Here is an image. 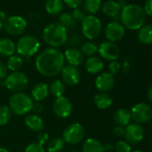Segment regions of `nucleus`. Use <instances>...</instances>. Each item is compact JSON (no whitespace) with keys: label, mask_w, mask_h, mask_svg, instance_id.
Returning a JSON list of instances; mask_svg holds the SVG:
<instances>
[{"label":"nucleus","mask_w":152,"mask_h":152,"mask_svg":"<svg viewBox=\"0 0 152 152\" xmlns=\"http://www.w3.org/2000/svg\"><path fill=\"white\" fill-rule=\"evenodd\" d=\"M0 152H10L7 148H3V147H0Z\"/></svg>","instance_id":"49"},{"label":"nucleus","mask_w":152,"mask_h":152,"mask_svg":"<svg viewBox=\"0 0 152 152\" xmlns=\"http://www.w3.org/2000/svg\"><path fill=\"white\" fill-rule=\"evenodd\" d=\"M52 109L57 117L67 118L72 113V104L68 98L62 96L56 98V99L53 101Z\"/></svg>","instance_id":"11"},{"label":"nucleus","mask_w":152,"mask_h":152,"mask_svg":"<svg viewBox=\"0 0 152 152\" xmlns=\"http://www.w3.org/2000/svg\"><path fill=\"white\" fill-rule=\"evenodd\" d=\"M16 51L15 43L8 38H3L0 39V55L2 56L9 57L15 55Z\"/></svg>","instance_id":"23"},{"label":"nucleus","mask_w":152,"mask_h":152,"mask_svg":"<svg viewBox=\"0 0 152 152\" xmlns=\"http://www.w3.org/2000/svg\"><path fill=\"white\" fill-rule=\"evenodd\" d=\"M115 85L114 75L108 72L99 73L95 80V86L99 91V92H108Z\"/></svg>","instance_id":"16"},{"label":"nucleus","mask_w":152,"mask_h":152,"mask_svg":"<svg viewBox=\"0 0 152 152\" xmlns=\"http://www.w3.org/2000/svg\"><path fill=\"white\" fill-rule=\"evenodd\" d=\"M102 31L101 21L95 15H87L82 22V31L89 39H97Z\"/></svg>","instance_id":"8"},{"label":"nucleus","mask_w":152,"mask_h":152,"mask_svg":"<svg viewBox=\"0 0 152 152\" xmlns=\"http://www.w3.org/2000/svg\"><path fill=\"white\" fill-rule=\"evenodd\" d=\"M124 137L125 141L129 144H137L140 142L144 137V129L141 124H129L124 128Z\"/></svg>","instance_id":"12"},{"label":"nucleus","mask_w":152,"mask_h":152,"mask_svg":"<svg viewBox=\"0 0 152 152\" xmlns=\"http://www.w3.org/2000/svg\"><path fill=\"white\" fill-rule=\"evenodd\" d=\"M6 64L8 70H10L11 72L20 71V69L23 67V58L19 55H13L8 57Z\"/></svg>","instance_id":"29"},{"label":"nucleus","mask_w":152,"mask_h":152,"mask_svg":"<svg viewBox=\"0 0 152 152\" xmlns=\"http://www.w3.org/2000/svg\"><path fill=\"white\" fill-rule=\"evenodd\" d=\"M8 75V68L7 64L0 61V81H4Z\"/></svg>","instance_id":"43"},{"label":"nucleus","mask_w":152,"mask_h":152,"mask_svg":"<svg viewBox=\"0 0 152 152\" xmlns=\"http://www.w3.org/2000/svg\"><path fill=\"white\" fill-rule=\"evenodd\" d=\"M115 149L116 152H131L132 151L131 145L125 140L117 141L115 146Z\"/></svg>","instance_id":"35"},{"label":"nucleus","mask_w":152,"mask_h":152,"mask_svg":"<svg viewBox=\"0 0 152 152\" xmlns=\"http://www.w3.org/2000/svg\"><path fill=\"white\" fill-rule=\"evenodd\" d=\"M29 22L33 26L38 25L41 22V15L37 12H31L29 14Z\"/></svg>","instance_id":"37"},{"label":"nucleus","mask_w":152,"mask_h":152,"mask_svg":"<svg viewBox=\"0 0 152 152\" xmlns=\"http://www.w3.org/2000/svg\"><path fill=\"white\" fill-rule=\"evenodd\" d=\"M114 120L118 126H127L132 120L131 113L125 108H119L114 114Z\"/></svg>","instance_id":"24"},{"label":"nucleus","mask_w":152,"mask_h":152,"mask_svg":"<svg viewBox=\"0 0 152 152\" xmlns=\"http://www.w3.org/2000/svg\"><path fill=\"white\" fill-rule=\"evenodd\" d=\"M49 94V87L45 83H36L31 91V97L34 101L41 102L48 98Z\"/></svg>","instance_id":"18"},{"label":"nucleus","mask_w":152,"mask_h":152,"mask_svg":"<svg viewBox=\"0 0 152 152\" xmlns=\"http://www.w3.org/2000/svg\"><path fill=\"white\" fill-rule=\"evenodd\" d=\"M124 27L119 22H111L105 29V35L107 39V41L114 43L121 40L124 38Z\"/></svg>","instance_id":"15"},{"label":"nucleus","mask_w":152,"mask_h":152,"mask_svg":"<svg viewBox=\"0 0 152 152\" xmlns=\"http://www.w3.org/2000/svg\"><path fill=\"white\" fill-rule=\"evenodd\" d=\"M113 134L116 137H122L124 134V128L122 126H115L113 129Z\"/></svg>","instance_id":"45"},{"label":"nucleus","mask_w":152,"mask_h":152,"mask_svg":"<svg viewBox=\"0 0 152 152\" xmlns=\"http://www.w3.org/2000/svg\"><path fill=\"white\" fill-rule=\"evenodd\" d=\"M98 52L101 58L107 60V61H116V59L119 57L120 55V49L119 47L110 41H104L99 46Z\"/></svg>","instance_id":"14"},{"label":"nucleus","mask_w":152,"mask_h":152,"mask_svg":"<svg viewBox=\"0 0 152 152\" xmlns=\"http://www.w3.org/2000/svg\"><path fill=\"white\" fill-rule=\"evenodd\" d=\"M12 117V112L7 106H0V126L9 123Z\"/></svg>","instance_id":"33"},{"label":"nucleus","mask_w":152,"mask_h":152,"mask_svg":"<svg viewBox=\"0 0 152 152\" xmlns=\"http://www.w3.org/2000/svg\"><path fill=\"white\" fill-rule=\"evenodd\" d=\"M42 37L48 46L56 48L67 41V30L60 23H52L45 27Z\"/></svg>","instance_id":"3"},{"label":"nucleus","mask_w":152,"mask_h":152,"mask_svg":"<svg viewBox=\"0 0 152 152\" xmlns=\"http://www.w3.org/2000/svg\"><path fill=\"white\" fill-rule=\"evenodd\" d=\"M24 124L29 130L36 132H42L45 126L43 119L39 115H35V114H31L26 115L24 119Z\"/></svg>","instance_id":"19"},{"label":"nucleus","mask_w":152,"mask_h":152,"mask_svg":"<svg viewBox=\"0 0 152 152\" xmlns=\"http://www.w3.org/2000/svg\"><path fill=\"white\" fill-rule=\"evenodd\" d=\"M71 152H77V151H71Z\"/></svg>","instance_id":"52"},{"label":"nucleus","mask_w":152,"mask_h":152,"mask_svg":"<svg viewBox=\"0 0 152 152\" xmlns=\"http://www.w3.org/2000/svg\"><path fill=\"white\" fill-rule=\"evenodd\" d=\"M103 146H104V150H105V152H112L113 148H115V147L113 146L112 143H106V144L103 145Z\"/></svg>","instance_id":"47"},{"label":"nucleus","mask_w":152,"mask_h":152,"mask_svg":"<svg viewBox=\"0 0 152 152\" xmlns=\"http://www.w3.org/2000/svg\"><path fill=\"white\" fill-rule=\"evenodd\" d=\"M138 39L140 42L142 44H152V24L143 25L139 31Z\"/></svg>","instance_id":"27"},{"label":"nucleus","mask_w":152,"mask_h":152,"mask_svg":"<svg viewBox=\"0 0 152 152\" xmlns=\"http://www.w3.org/2000/svg\"><path fill=\"white\" fill-rule=\"evenodd\" d=\"M49 93H51L55 98H59L64 96L65 92V84L62 80L56 79L49 84Z\"/></svg>","instance_id":"28"},{"label":"nucleus","mask_w":152,"mask_h":152,"mask_svg":"<svg viewBox=\"0 0 152 152\" xmlns=\"http://www.w3.org/2000/svg\"><path fill=\"white\" fill-rule=\"evenodd\" d=\"M94 105L100 110L109 108L113 104L112 97L107 92H99L94 96Z\"/></svg>","instance_id":"22"},{"label":"nucleus","mask_w":152,"mask_h":152,"mask_svg":"<svg viewBox=\"0 0 152 152\" xmlns=\"http://www.w3.org/2000/svg\"><path fill=\"white\" fill-rule=\"evenodd\" d=\"M33 99L25 92L14 93L8 100V107L16 115H28L32 108Z\"/></svg>","instance_id":"4"},{"label":"nucleus","mask_w":152,"mask_h":152,"mask_svg":"<svg viewBox=\"0 0 152 152\" xmlns=\"http://www.w3.org/2000/svg\"><path fill=\"white\" fill-rule=\"evenodd\" d=\"M2 29H3V23H0V31H2Z\"/></svg>","instance_id":"50"},{"label":"nucleus","mask_w":152,"mask_h":152,"mask_svg":"<svg viewBox=\"0 0 152 152\" xmlns=\"http://www.w3.org/2000/svg\"><path fill=\"white\" fill-rule=\"evenodd\" d=\"M44 109H45L44 105H43L41 102L33 101V105H32L31 111H33L35 115H39V114H41V113L44 111Z\"/></svg>","instance_id":"42"},{"label":"nucleus","mask_w":152,"mask_h":152,"mask_svg":"<svg viewBox=\"0 0 152 152\" xmlns=\"http://www.w3.org/2000/svg\"><path fill=\"white\" fill-rule=\"evenodd\" d=\"M61 78L63 83L68 86L77 85L81 79V72L75 66L67 64L64 65L61 71Z\"/></svg>","instance_id":"13"},{"label":"nucleus","mask_w":152,"mask_h":152,"mask_svg":"<svg viewBox=\"0 0 152 152\" xmlns=\"http://www.w3.org/2000/svg\"><path fill=\"white\" fill-rule=\"evenodd\" d=\"M64 56L68 64L75 66V67L81 65L84 61V56L83 55L81 50L75 48H68L64 54Z\"/></svg>","instance_id":"17"},{"label":"nucleus","mask_w":152,"mask_h":152,"mask_svg":"<svg viewBox=\"0 0 152 152\" xmlns=\"http://www.w3.org/2000/svg\"><path fill=\"white\" fill-rule=\"evenodd\" d=\"M151 53H152V50H151Z\"/></svg>","instance_id":"53"},{"label":"nucleus","mask_w":152,"mask_h":152,"mask_svg":"<svg viewBox=\"0 0 152 152\" xmlns=\"http://www.w3.org/2000/svg\"><path fill=\"white\" fill-rule=\"evenodd\" d=\"M84 136V127L80 123H72L64 130L62 139L69 145H77L83 140Z\"/></svg>","instance_id":"7"},{"label":"nucleus","mask_w":152,"mask_h":152,"mask_svg":"<svg viewBox=\"0 0 152 152\" xmlns=\"http://www.w3.org/2000/svg\"><path fill=\"white\" fill-rule=\"evenodd\" d=\"M143 10H144L146 15L152 16V0H147V1L145 2Z\"/></svg>","instance_id":"44"},{"label":"nucleus","mask_w":152,"mask_h":152,"mask_svg":"<svg viewBox=\"0 0 152 152\" xmlns=\"http://www.w3.org/2000/svg\"><path fill=\"white\" fill-rule=\"evenodd\" d=\"M63 1L64 4H65L68 7L72 9L79 8V7L83 3V0H63Z\"/></svg>","instance_id":"41"},{"label":"nucleus","mask_w":152,"mask_h":152,"mask_svg":"<svg viewBox=\"0 0 152 152\" xmlns=\"http://www.w3.org/2000/svg\"><path fill=\"white\" fill-rule=\"evenodd\" d=\"M16 51L23 57H31L39 49L40 43L38 38L33 35H24L16 43Z\"/></svg>","instance_id":"5"},{"label":"nucleus","mask_w":152,"mask_h":152,"mask_svg":"<svg viewBox=\"0 0 152 152\" xmlns=\"http://www.w3.org/2000/svg\"><path fill=\"white\" fill-rule=\"evenodd\" d=\"M24 152H46V151L44 149V147L40 146L35 141L27 145V147L24 149Z\"/></svg>","instance_id":"36"},{"label":"nucleus","mask_w":152,"mask_h":152,"mask_svg":"<svg viewBox=\"0 0 152 152\" xmlns=\"http://www.w3.org/2000/svg\"><path fill=\"white\" fill-rule=\"evenodd\" d=\"M98 49H99V47L94 42L88 41L83 44L81 48V52L83 53V56L91 57V56H93L96 53H98Z\"/></svg>","instance_id":"32"},{"label":"nucleus","mask_w":152,"mask_h":152,"mask_svg":"<svg viewBox=\"0 0 152 152\" xmlns=\"http://www.w3.org/2000/svg\"><path fill=\"white\" fill-rule=\"evenodd\" d=\"M102 11L103 13L115 19L119 18V14L121 13V7L118 4V2L115 0H107L102 5Z\"/></svg>","instance_id":"20"},{"label":"nucleus","mask_w":152,"mask_h":152,"mask_svg":"<svg viewBox=\"0 0 152 152\" xmlns=\"http://www.w3.org/2000/svg\"><path fill=\"white\" fill-rule=\"evenodd\" d=\"M66 30L67 29H72L76 26V21L72 17V15L64 13L60 15V22H59Z\"/></svg>","instance_id":"34"},{"label":"nucleus","mask_w":152,"mask_h":152,"mask_svg":"<svg viewBox=\"0 0 152 152\" xmlns=\"http://www.w3.org/2000/svg\"><path fill=\"white\" fill-rule=\"evenodd\" d=\"M49 140V135L48 132H40L39 134L37 136V143L39 144L40 146H44L48 143V141Z\"/></svg>","instance_id":"38"},{"label":"nucleus","mask_w":152,"mask_h":152,"mask_svg":"<svg viewBox=\"0 0 152 152\" xmlns=\"http://www.w3.org/2000/svg\"><path fill=\"white\" fill-rule=\"evenodd\" d=\"M64 53L55 48H48L39 52L35 59V67L38 72L46 77L58 75L64 66Z\"/></svg>","instance_id":"1"},{"label":"nucleus","mask_w":152,"mask_h":152,"mask_svg":"<svg viewBox=\"0 0 152 152\" xmlns=\"http://www.w3.org/2000/svg\"><path fill=\"white\" fill-rule=\"evenodd\" d=\"M64 141L60 137H55L49 140L47 143L48 152H60L64 147Z\"/></svg>","instance_id":"31"},{"label":"nucleus","mask_w":152,"mask_h":152,"mask_svg":"<svg viewBox=\"0 0 152 152\" xmlns=\"http://www.w3.org/2000/svg\"><path fill=\"white\" fill-rule=\"evenodd\" d=\"M4 82L5 87L14 93L23 92L29 85L28 76L21 71L11 72L8 73Z\"/></svg>","instance_id":"6"},{"label":"nucleus","mask_w":152,"mask_h":152,"mask_svg":"<svg viewBox=\"0 0 152 152\" xmlns=\"http://www.w3.org/2000/svg\"><path fill=\"white\" fill-rule=\"evenodd\" d=\"M72 17L74 18V20L77 22V21H81V22H83V19L86 17V15H85V13H84V11L83 10H82L81 8H76V9H74L73 10V12H72Z\"/></svg>","instance_id":"40"},{"label":"nucleus","mask_w":152,"mask_h":152,"mask_svg":"<svg viewBox=\"0 0 152 152\" xmlns=\"http://www.w3.org/2000/svg\"><path fill=\"white\" fill-rule=\"evenodd\" d=\"M28 26L27 21L20 15H13L7 18L3 24L5 31L12 36H20L24 33Z\"/></svg>","instance_id":"9"},{"label":"nucleus","mask_w":152,"mask_h":152,"mask_svg":"<svg viewBox=\"0 0 152 152\" xmlns=\"http://www.w3.org/2000/svg\"><path fill=\"white\" fill-rule=\"evenodd\" d=\"M147 96H148V100L152 103V85L148 88V93H147Z\"/></svg>","instance_id":"48"},{"label":"nucleus","mask_w":152,"mask_h":152,"mask_svg":"<svg viewBox=\"0 0 152 152\" xmlns=\"http://www.w3.org/2000/svg\"><path fill=\"white\" fill-rule=\"evenodd\" d=\"M131 152H143L141 150H134V151H131Z\"/></svg>","instance_id":"51"},{"label":"nucleus","mask_w":152,"mask_h":152,"mask_svg":"<svg viewBox=\"0 0 152 152\" xmlns=\"http://www.w3.org/2000/svg\"><path fill=\"white\" fill-rule=\"evenodd\" d=\"M82 151L83 152H105L103 144L99 140L93 138H89L83 142L82 147Z\"/></svg>","instance_id":"25"},{"label":"nucleus","mask_w":152,"mask_h":152,"mask_svg":"<svg viewBox=\"0 0 152 152\" xmlns=\"http://www.w3.org/2000/svg\"><path fill=\"white\" fill-rule=\"evenodd\" d=\"M132 119L139 124L148 123L152 118V107L146 103H139L131 109Z\"/></svg>","instance_id":"10"},{"label":"nucleus","mask_w":152,"mask_h":152,"mask_svg":"<svg viewBox=\"0 0 152 152\" xmlns=\"http://www.w3.org/2000/svg\"><path fill=\"white\" fill-rule=\"evenodd\" d=\"M120 19L124 27L129 30H140L146 21V14L140 6L130 4L121 10Z\"/></svg>","instance_id":"2"},{"label":"nucleus","mask_w":152,"mask_h":152,"mask_svg":"<svg viewBox=\"0 0 152 152\" xmlns=\"http://www.w3.org/2000/svg\"><path fill=\"white\" fill-rule=\"evenodd\" d=\"M120 69H121V64L117 61H112L108 64V72L111 73L112 75L116 74L120 71Z\"/></svg>","instance_id":"39"},{"label":"nucleus","mask_w":152,"mask_h":152,"mask_svg":"<svg viewBox=\"0 0 152 152\" xmlns=\"http://www.w3.org/2000/svg\"><path fill=\"white\" fill-rule=\"evenodd\" d=\"M7 13L6 12H4V11H1L0 10V23H5V22L7 20Z\"/></svg>","instance_id":"46"},{"label":"nucleus","mask_w":152,"mask_h":152,"mask_svg":"<svg viewBox=\"0 0 152 152\" xmlns=\"http://www.w3.org/2000/svg\"><path fill=\"white\" fill-rule=\"evenodd\" d=\"M101 6H102L101 0H84L83 10L88 14H90V15H93L99 11Z\"/></svg>","instance_id":"30"},{"label":"nucleus","mask_w":152,"mask_h":152,"mask_svg":"<svg viewBox=\"0 0 152 152\" xmlns=\"http://www.w3.org/2000/svg\"><path fill=\"white\" fill-rule=\"evenodd\" d=\"M104 68V63L98 56H91L85 61V69L91 74H98Z\"/></svg>","instance_id":"21"},{"label":"nucleus","mask_w":152,"mask_h":152,"mask_svg":"<svg viewBox=\"0 0 152 152\" xmlns=\"http://www.w3.org/2000/svg\"><path fill=\"white\" fill-rule=\"evenodd\" d=\"M45 8L48 15H58L64 9V1L63 0H47Z\"/></svg>","instance_id":"26"}]
</instances>
